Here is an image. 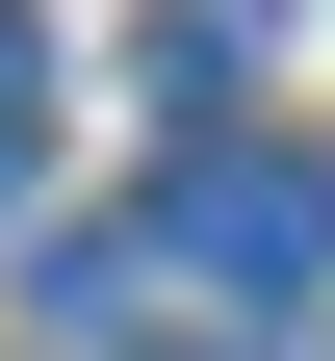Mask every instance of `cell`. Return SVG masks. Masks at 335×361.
<instances>
[{"label":"cell","instance_id":"3957f363","mask_svg":"<svg viewBox=\"0 0 335 361\" xmlns=\"http://www.w3.org/2000/svg\"><path fill=\"white\" fill-rule=\"evenodd\" d=\"M0 155H26V0H0Z\"/></svg>","mask_w":335,"mask_h":361},{"label":"cell","instance_id":"6da1fadb","mask_svg":"<svg viewBox=\"0 0 335 361\" xmlns=\"http://www.w3.org/2000/svg\"><path fill=\"white\" fill-rule=\"evenodd\" d=\"M155 258H181L207 310H310V258H335V155H284V129H181Z\"/></svg>","mask_w":335,"mask_h":361},{"label":"cell","instance_id":"7a4b0ae2","mask_svg":"<svg viewBox=\"0 0 335 361\" xmlns=\"http://www.w3.org/2000/svg\"><path fill=\"white\" fill-rule=\"evenodd\" d=\"M258 26H284V0H155V78H181L207 129H232V78H258Z\"/></svg>","mask_w":335,"mask_h":361}]
</instances>
